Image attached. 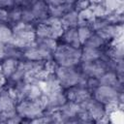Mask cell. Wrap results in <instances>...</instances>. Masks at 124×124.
<instances>
[{
  "label": "cell",
  "instance_id": "cell-1",
  "mask_svg": "<svg viewBox=\"0 0 124 124\" xmlns=\"http://www.w3.org/2000/svg\"><path fill=\"white\" fill-rule=\"evenodd\" d=\"M81 49L73 47L69 45L62 44L57 45L56 48L52 52L54 62L58 66L64 67H75L80 62Z\"/></svg>",
  "mask_w": 124,
  "mask_h": 124
},
{
  "label": "cell",
  "instance_id": "cell-2",
  "mask_svg": "<svg viewBox=\"0 0 124 124\" xmlns=\"http://www.w3.org/2000/svg\"><path fill=\"white\" fill-rule=\"evenodd\" d=\"M54 75L63 89L78 84L84 85L85 83L84 76L80 72L77 71L75 67H64L57 65L54 69Z\"/></svg>",
  "mask_w": 124,
  "mask_h": 124
},
{
  "label": "cell",
  "instance_id": "cell-3",
  "mask_svg": "<svg viewBox=\"0 0 124 124\" xmlns=\"http://www.w3.org/2000/svg\"><path fill=\"white\" fill-rule=\"evenodd\" d=\"M94 99L103 105L109 103H120L122 104V94L114 87L99 84L93 90Z\"/></svg>",
  "mask_w": 124,
  "mask_h": 124
},
{
  "label": "cell",
  "instance_id": "cell-4",
  "mask_svg": "<svg viewBox=\"0 0 124 124\" xmlns=\"http://www.w3.org/2000/svg\"><path fill=\"white\" fill-rule=\"evenodd\" d=\"M64 32V28L61 22L56 24H47L45 22H40L35 28L36 37L41 38H50V39H57L62 36Z\"/></svg>",
  "mask_w": 124,
  "mask_h": 124
},
{
  "label": "cell",
  "instance_id": "cell-5",
  "mask_svg": "<svg viewBox=\"0 0 124 124\" xmlns=\"http://www.w3.org/2000/svg\"><path fill=\"white\" fill-rule=\"evenodd\" d=\"M35 39H36L35 31H30V30L14 31L11 44H13L15 46L23 50L24 48L33 45L35 42Z\"/></svg>",
  "mask_w": 124,
  "mask_h": 124
},
{
  "label": "cell",
  "instance_id": "cell-6",
  "mask_svg": "<svg viewBox=\"0 0 124 124\" xmlns=\"http://www.w3.org/2000/svg\"><path fill=\"white\" fill-rule=\"evenodd\" d=\"M66 97L68 101H72L75 103H81L91 97L90 90L84 85H75L69 88H66L65 91Z\"/></svg>",
  "mask_w": 124,
  "mask_h": 124
},
{
  "label": "cell",
  "instance_id": "cell-7",
  "mask_svg": "<svg viewBox=\"0 0 124 124\" xmlns=\"http://www.w3.org/2000/svg\"><path fill=\"white\" fill-rule=\"evenodd\" d=\"M22 51H23V57L26 60H30V61H47L51 57V53L39 47L38 46L35 45V43L30 46L24 48Z\"/></svg>",
  "mask_w": 124,
  "mask_h": 124
},
{
  "label": "cell",
  "instance_id": "cell-8",
  "mask_svg": "<svg viewBox=\"0 0 124 124\" xmlns=\"http://www.w3.org/2000/svg\"><path fill=\"white\" fill-rule=\"evenodd\" d=\"M122 31H123V27H122V23L121 24H112V23H108L106 26H104L103 28H101L100 30H98L96 33L99 34L106 42L108 41H112L114 38L121 36L122 35Z\"/></svg>",
  "mask_w": 124,
  "mask_h": 124
},
{
  "label": "cell",
  "instance_id": "cell-9",
  "mask_svg": "<svg viewBox=\"0 0 124 124\" xmlns=\"http://www.w3.org/2000/svg\"><path fill=\"white\" fill-rule=\"evenodd\" d=\"M29 7L36 20H39L40 22L49 16V6L44 0H35Z\"/></svg>",
  "mask_w": 124,
  "mask_h": 124
},
{
  "label": "cell",
  "instance_id": "cell-10",
  "mask_svg": "<svg viewBox=\"0 0 124 124\" xmlns=\"http://www.w3.org/2000/svg\"><path fill=\"white\" fill-rule=\"evenodd\" d=\"M16 100L8 89L0 91V113H6L16 110Z\"/></svg>",
  "mask_w": 124,
  "mask_h": 124
},
{
  "label": "cell",
  "instance_id": "cell-11",
  "mask_svg": "<svg viewBox=\"0 0 124 124\" xmlns=\"http://www.w3.org/2000/svg\"><path fill=\"white\" fill-rule=\"evenodd\" d=\"M99 83L102 85H108L116 88L117 90L122 85V80L119 79L117 74L113 71H106L99 78Z\"/></svg>",
  "mask_w": 124,
  "mask_h": 124
},
{
  "label": "cell",
  "instance_id": "cell-12",
  "mask_svg": "<svg viewBox=\"0 0 124 124\" xmlns=\"http://www.w3.org/2000/svg\"><path fill=\"white\" fill-rule=\"evenodd\" d=\"M61 38L64 41V44L69 45L73 47H77V48H80V42L78 36V31H77V27L74 28H67L64 29V32L61 36Z\"/></svg>",
  "mask_w": 124,
  "mask_h": 124
},
{
  "label": "cell",
  "instance_id": "cell-13",
  "mask_svg": "<svg viewBox=\"0 0 124 124\" xmlns=\"http://www.w3.org/2000/svg\"><path fill=\"white\" fill-rule=\"evenodd\" d=\"M80 49H81L80 62H92L103 56L102 55L103 53L100 48H93L83 46V47Z\"/></svg>",
  "mask_w": 124,
  "mask_h": 124
},
{
  "label": "cell",
  "instance_id": "cell-14",
  "mask_svg": "<svg viewBox=\"0 0 124 124\" xmlns=\"http://www.w3.org/2000/svg\"><path fill=\"white\" fill-rule=\"evenodd\" d=\"M60 21L64 29L78 26V12L72 9L60 18Z\"/></svg>",
  "mask_w": 124,
  "mask_h": 124
},
{
  "label": "cell",
  "instance_id": "cell-15",
  "mask_svg": "<svg viewBox=\"0 0 124 124\" xmlns=\"http://www.w3.org/2000/svg\"><path fill=\"white\" fill-rule=\"evenodd\" d=\"M18 60L14 58H5L1 63V72L6 78H11L12 75L16 72L18 66Z\"/></svg>",
  "mask_w": 124,
  "mask_h": 124
},
{
  "label": "cell",
  "instance_id": "cell-16",
  "mask_svg": "<svg viewBox=\"0 0 124 124\" xmlns=\"http://www.w3.org/2000/svg\"><path fill=\"white\" fill-rule=\"evenodd\" d=\"M35 45L38 46L39 47L45 49L46 51L49 52L52 54L54 49L57 46V42L55 39H50V38H41V37H36L35 39Z\"/></svg>",
  "mask_w": 124,
  "mask_h": 124
},
{
  "label": "cell",
  "instance_id": "cell-17",
  "mask_svg": "<svg viewBox=\"0 0 124 124\" xmlns=\"http://www.w3.org/2000/svg\"><path fill=\"white\" fill-rule=\"evenodd\" d=\"M72 9H74L73 4H69V3H64L57 6H49V16L53 17L61 18L66 13H68Z\"/></svg>",
  "mask_w": 124,
  "mask_h": 124
},
{
  "label": "cell",
  "instance_id": "cell-18",
  "mask_svg": "<svg viewBox=\"0 0 124 124\" xmlns=\"http://www.w3.org/2000/svg\"><path fill=\"white\" fill-rule=\"evenodd\" d=\"M107 42L97 33H92L91 36L86 40V42L82 45L85 46H89V47H93V48H101L102 46H105Z\"/></svg>",
  "mask_w": 124,
  "mask_h": 124
},
{
  "label": "cell",
  "instance_id": "cell-19",
  "mask_svg": "<svg viewBox=\"0 0 124 124\" xmlns=\"http://www.w3.org/2000/svg\"><path fill=\"white\" fill-rule=\"evenodd\" d=\"M13 39V30L6 25V23L0 22V42L7 45L12 42Z\"/></svg>",
  "mask_w": 124,
  "mask_h": 124
},
{
  "label": "cell",
  "instance_id": "cell-20",
  "mask_svg": "<svg viewBox=\"0 0 124 124\" xmlns=\"http://www.w3.org/2000/svg\"><path fill=\"white\" fill-rule=\"evenodd\" d=\"M77 31H78V39H79L81 46L86 42V40L93 33V31L89 25H79V26H78Z\"/></svg>",
  "mask_w": 124,
  "mask_h": 124
},
{
  "label": "cell",
  "instance_id": "cell-21",
  "mask_svg": "<svg viewBox=\"0 0 124 124\" xmlns=\"http://www.w3.org/2000/svg\"><path fill=\"white\" fill-rule=\"evenodd\" d=\"M21 12L22 8L20 7H14L11 10H9L8 14V22H11L13 25L17 23L21 20Z\"/></svg>",
  "mask_w": 124,
  "mask_h": 124
},
{
  "label": "cell",
  "instance_id": "cell-22",
  "mask_svg": "<svg viewBox=\"0 0 124 124\" xmlns=\"http://www.w3.org/2000/svg\"><path fill=\"white\" fill-rule=\"evenodd\" d=\"M21 21L23 22H27V23H33L34 21H36V18L30 9V7H24L22 8V12H21Z\"/></svg>",
  "mask_w": 124,
  "mask_h": 124
},
{
  "label": "cell",
  "instance_id": "cell-23",
  "mask_svg": "<svg viewBox=\"0 0 124 124\" xmlns=\"http://www.w3.org/2000/svg\"><path fill=\"white\" fill-rule=\"evenodd\" d=\"M90 5H91V2L89 0H76L75 3L73 4V7H74V10H76L77 12H81L89 8Z\"/></svg>",
  "mask_w": 124,
  "mask_h": 124
},
{
  "label": "cell",
  "instance_id": "cell-24",
  "mask_svg": "<svg viewBox=\"0 0 124 124\" xmlns=\"http://www.w3.org/2000/svg\"><path fill=\"white\" fill-rule=\"evenodd\" d=\"M48 6H57L60 4L64 3H69V4H74L76 0H44Z\"/></svg>",
  "mask_w": 124,
  "mask_h": 124
},
{
  "label": "cell",
  "instance_id": "cell-25",
  "mask_svg": "<svg viewBox=\"0 0 124 124\" xmlns=\"http://www.w3.org/2000/svg\"><path fill=\"white\" fill-rule=\"evenodd\" d=\"M8 14L9 10L6 8H0V22L7 23L8 22Z\"/></svg>",
  "mask_w": 124,
  "mask_h": 124
},
{
  "label": "cell",
  "instance_id": "cell-26",
  "mask_svg": "<svg viewBox=\"0 0 124 124\" xmlns=\"http://www.w3.org/2000/svg\"><path fill=\"white\" fill-rule=\"evenodd\" d=\"M15 5L14 0H0V8H11Z\"/></svg>",
  "mask_w": 124,
  "mask_h": 124
},
{
  "label": "cell",
  "instance_id": "cell-27",
  "mask_svg": "<svg viewBox=\"0 0 124 124\" xmlns=\"http://www.w3.org/2000/svg\"><path fill=\"white\" fill-rule=\"evenodd\" d=\"M6 81H7V78L2 73H0V91L4 88V86L6 84Z\"/></svg>",
  "mask_w": 124,
  "mask_h": 124
},
{
  "label": "cell",
  "instance_id": "cell-28",
  "mask_svg": "<svg viewBox=\"0 0 124 124\" xmlns=\"http://www.w3.org/2000/svg\"><path fill=\"white\" fill-rule=\"evenodd\" d=\"M5 59V50L4 48H0V61Z\"/></svg>",
  "mask_w": 124,
  "mask_h": 124
}]
</instances>
